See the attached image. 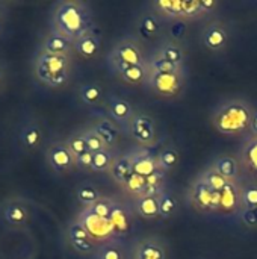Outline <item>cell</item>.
<instances>
[{
    "instance_id": "2",
    "label": "cell",
    "mask_w": 257,
    "mask_h": 259,
    "mask_svg": "<svg viewBox=\"0 0 257 259\" xmlns=\"http://www.w3.org/2000/svg\"><path fill=\"white\" fill-rule=\"evenodd\" d=\"M253 109L254 106L241 97L224 100L215 108L212 114V124L221 135L248 137Z\"/></svg>"
},
{
    "instance_id": "37",
    "label": "cell",
    "mask_w": 257,
    "mask_h": 259,
    "mask_svg": "<svg viewBox=\"0 0 257 259\" xmlns=\"http://www.w3.org/2000/svg\"><path fill=\"white\" fill-rule=\"evenodd\" d=\"M121 187H123L129 194H132V196H135V197L138 199V197L144 196V191H145V178L132 173V175L129 176V179H127Z\"/></svg>"
},
{
    "instance_id": "19",
    "label": "cell",
    "mask_w": 257,
    "mask_h": 259,
    "mask_svg": "<svg viewBox=\"0 0 257 259\" xmlns=\"http://www.w3.org/2000/svg\"><path fill=\"white\" fill-rule=\"evenodd\" d=\"M91 127L98 134V137L103 140L106 149H114L117 144H118V140H120V129H118V124L114 123L109 117H101L98 120H95Z\"/></svg>"
},
{
    "instance_id": "15",
    "label": "cell",
    "mask_w": 257,
    "mask_h": 259,
    "mask_svg": "<svg viewBox=\"0 0 257 259\" xmlns=\"http://www.w3.org/2000/svg\"><path fill=\"white\" fill-rule=\"evenodd\" d=\"M106 112L114 123L124 126H127L135 115L132 103L120 96H109L106 99Z\"/></svg>"
},
{
    "instance_id": "7",
    "label": "cell",
    "mask_w": 257,
    "mask_h": 259,
    "mask_svg": "<svg viewBox=\"0 0 257 259\" xmlns=\"http://www.w3.org/2000/svg\"><path fill=\"white\" fill-rule=\"evenodd\" d=\"M45 162L56 175H68L76 170V156L65 141H53L45 147Z\"/></svg>"
},
{
    "instance_id": "22",
    "label": "cell",
    "mask_w": 257,
    "mask_h": 259,
    "mask_svg": "<svg viewBox=\"0 0 257 259\" xmlns=\"http://www.w3.org/2000/svg\"><path fill=\"white\" fill-rule=\"evenodd\" d=\"M127 85H144L147 83L148 68L147 65H118L112 70Z\"/></svg>"
},
{
    "instance_id": "35",
    "label": "cell",
    "mask_w": 257,
    "mask_h": 259,
    "mask_svg": "<svg viewBox=\"0 0 257 259\" xmlns=\"http://www.w3.org/2000/svg\"><path fill=\"white\" fill-rule=\"evenodd\" d=\"M241 209H257V184H241Z\"/></svg>"
},
{
    "instance_id": "12",
    "label": "cell",
    "mask_w": 257,
    "mask_h": 259,
    "mask_svg": "<svg viewBox=\"0 0 257 259\" xmlns=\"http://www.w3.org/2000/svg\"><path fill=\"white\" fill-rule=\"evenodd\" d=\"M212 197L214 191L198 175L188 190V200L191 206L198 212H212Z\"/></svg>"
},
{
    "instance_id": "23",
    "label": "cell",
    "mask_w": 257,
    "mask_h": 259,
    "mask_svg": "<svg viewBox=\"0 0 257 259\" xmlns=\"http://www.w3.org/2000/svg\"><path fill=\"white\" fill-rule=\"evenodd\" d=\"M155 55L179 65V67H185L186 62V50L183 49L182 44H179L177 41L168 39L159 44V47L156 49Z\"/></svg>"
},
{
    "instance_id": "8",
    "label": "cell",
    "mask_w": 257,
    "mask_h": 259,
    "mask_svg": "<svg viewBox=\"0 0 257 259\" xmlns=\"http://www.w3.org/2000/svg\"><path fill=\"white\" fill-rule=\"evenodd\" d=\"M2 220L9 228H24L32 220L30 203L23 197H11L2 205Z\"/></svg>"
},
{
    "instance_id": "18",
    "label": "cell",
    "mask_w": 257,
    "mask_h": 259,
    "mask_svg": "<svg viewBox=\"0 0 257 259\" xmlns=\"http://www.w3.org/2000/svg\"><path fill=\"white\" fill-rule=\"evenodd\" d=\"M38 52H42L47 55H56V56H67V58H73L74 55L73 44L64 36L52 33V32L41 41Z\"/></svg>"
},
{
    "instance_id": "4",
    "label": "cell",
    "mask_w": 257,
    "mask_h": 259,
    "mask_svg": "<svg viewBox=\"0 0 257 259\" xmlns=\"http://www.w3.org/2000/svg\"><path fill=\"white\" fill-rule=\"evenodd\" d=\"M155 12L159 17L170 20H194L200 18L215 8L218 2L215 0H156L151 3Z\"/></svg>"
},
{
    "instance_id": "43",
    "label": "cell",
    "mask_w": 257,
    "mask_h": 259,
    "mask_svg": "<svg viewBox=\"0 0 257 259\" xmlns=\"http://www.w3.org/2000/svg\"><path fill=\"white\" fill-rule=\"evenodd\" d=\"M239 217L248 229L257 228V209H241Z\"/></svg>"
},
{
    "instance_id": "36",
    "label": "cell",
    "mask_w": 257,
    "mask_h": 259,
    "mask_svg": "<svg viewBox=\"0 0 257 259\" xmlns=\"http://www.w3.org/2000/svg\"><path fill=\"white\" fill-rule=\"evenodd\" d=\"M114 208H115V203L111 200V199H108V197H101L97 203H94L89 209H86V211H89L94 217H97V219H101V220H109L111 219V214H112V211H114Z\"/></svg>"
},
{
    "instance_id": "9",
    "label": "cell",
    "mask_w": 257,
    "mask_h": 259,
    "mask_svg": "<svg viewBox=\"0 0 257 259\" xmlns=\"http://www.w3.org/2000/svg\"><path fill=\"white\" fill-rule=\"evenodd\" d=\"M129 135L139 144V147H150L156 138V121L147 114H135L126 126Z\"/></svg>"
},
{
    "instance_id": "29",
    "label": "cell",
    "mask_w": 257,
    "mask_h": 259,
    "mask_svg": "<svg viewBox=\"0 0 257 259\" xmlns=\"http://www.w3.org/2000/svg\"><path fill=\"white\" fill-rule=\"evenodd\" d=\"M101 193L94 185H80L76 190V199L83 209H89L94 203L101 199Z\"/></svg>"
},
{
    "instance_id": "1",
    "label": "cell",
    "mask_w": 257,
    "mask_h": 259,
    "mask_svg": "<svg viewBox=\"0 0 257 259\" xmlns=\"http://www.w3.org/2000/svg\"><path fill=\"white\" fill-rule=\"evenodd\" d=\"M94 14L88 3L79 0H62L50 11V30L74 44L82 35L94 27Z\"/></svg>"
},
{
    "instance_id": "5",
    "label": "cell",
    "mask_w": 257,
    "mask_h": 259,
    "mask_svg": "<svg viewBox=\"0 0 257 259\" xmlns=\"http://www.w3.org/2000/svg\"><path fill=\"white\" fill-rule=\"evenodd\" d=\"M156 96L164 99L179 97L186 87V70L174 73L148 71L145 83Z\"/></svg>"
},
{
    "instance_id": "31",
    "label": "cell",
    "mask_w": 257,
    "mask_h": 259,
    "mask_svg": "<svg viewBox=\"0 0 257 259\" xmlns=\"http://www.w3.org/2000/svg\"><path fill=\"white\" fill-rule=\"evenodd\" d=\"M159 209H161V219L170 220L179 209V202H177L176 196L165 190L159 196Z\"/></svg>"
},
{
    "instance_id": "26",
    "label": "cell",
    "mask_w": 257,
    "mask_h": 259,
    "mask_svg": "<svg viewBox=\"0 0 257 259\" xmlns=\"http://www.w3.org/2000/svg\"><path fill=\"white\" fill-rule=\"evenodd\" d=\"M77 96L80 99V102L86 106H97L103 102L105 99V91L101 88V85L98 83H83L79 91Z\"/></svg>"
},
{
    "instance_id": "25",
    "label": "cell",
    "mask_w": 257,
    "mask_h": 259,
    "mask_svg": "<svg viewBox=\"0 0 257 259\" xmlns=\"http://www.w3.org/2000/svg\"><path fill=\"white\" fill-rule=\"evenodd\" d=\"M132 173H133V168H132L130 153L127 152L124 155H117V158L109 170V175L114 179V182H117L118 185H123Z\"/></svg>"
},
{
    "instance_id": "38",
    "label": "cell",
    "mask_w": 257,
    "mask_h": 259,
    "mask_svg": "<svg viewBox=\"0 0 257 259\" xmlns=\"http://www.w3.org/2000/svg\"><path fill=\"white\" fill-rule=\"evenodd\" d=\"M65 143H67V146L70 147V150L73 152V155H74L76 158L80 156L82 153L88 152V146H86V141H85V137H83L82 131L71 134V135L65 140Z\"/></svg>"
},
{
    "instance_id": "16",
    "label": "cell",
    "mask_w": 257,
    "mask_h": 259,
    "mask_svg": "<svg viewBox=\"0 0 257 259\" xmlns=\"http://www.w3.org/2000/svg\"><path fill=\"white\" fill-rule=\"evenodd\" d=\"M132 158V168L133 173L142 178H148L159 168L158 156L148 152V147H138L129 152Z\"/></svg>"
},
{
    "instance_id": "41",
    "label": "cell",
    "mask_w": 257,
    "mask_h": 259,
    "mask_svg": "<svg viewBox=\"0 0 257 259\" xmlns=\"http://www.w3.org/2000/svg\"><path fill=\"white\" fill-rule=\"evenodd\" d=\"M70 246L80 255H95L98 246L94 240H68Z\"/></svg>"
},
{
    "instance_id": "42",
    "label": "cell",
    "mask_w": 257,
    "mask_h": 259,
    "mask_svg": "<svg viewBox=\"0 0 257 259\" xmlns=\"http://www.w3.org/2000/svg\"><path fill=\"white\" fill-rule=\"evenodd\" d=\"M92 158L94 153L92 152H85L80 156L76 158V168L83 170V171H92Z\"/></svg>"
},
{
    "instance_id": "33",
    "label": "cell",
    "mask_w": 257,
    "mask_h": 259,
    "mask_svg": "<svg viewBox=\"0 0 257 259\" xmlns=\"http://www.w3.org/2000/svg\"><path fill=\"white\" fill-rule=\"evenodd\" d=\"M147 68L148 71H159V73H174V71H185V67H179L158 55L153 53L151 58L147 59Z\"/></svg>"
},
{
    "instance_id": "46",
    "label": "cell",
    "mask_w": 257,
    "mask_h": 259,
    "mask_svg": "<svg viewBox=\"0 0 257 259\" xmlns=\"http://www.w3.org/2000/svg\"><path fill=\"white\" fill-rule=\"evenodd\" d=\"M248 135H254L257 137V108L253 109V115H251V121H250V132Z\"/></svg>"
},
{
    "instance_id": "32",
    "label": "cell",
    "mask_w": 257,
    "mask_h": 259,
    "mask_svg": "<svg viewBox=\"0 0 257 259\" xmlns=\"http://www.w3.org/2000/svg\"><path fill=\"white\" fill-rule=\"evenodd\" d=\"M158 162H159V168L168 173L177 167V164L180 162V155L176 147H165L158 155Z\"/></svg>"
},
{
    "instance_id": "28",
    "label": "cell",
    "mask_w": 257,
    "mask_h": 259,
    "mask_svg": "<svg viewBox=\"0 0 257 259\" xmlns=\"http://www.w3.org/2000/svg\"><path fill=\"white\" fill-rule=\"evenodd\" d=\"M139 32L147 38H155L161 32V20L156 12H145L141 15L138 23Z\"/></svg>"
},
{
    "instance_id": "10",
    "label": "cell",
    "mask_w": 257,
    "mask_h": 259,
    "mask_svg": "<svg viewBox=\"0 0 257 259\" xmlns=\"http://www.w3.org/2000/svg\"><path fill=\"white\" fill-rule=\"evenodd\" d=\"M229 38H230L229 29L220 20L209 21L201 32V42L211 52L224 50L229 44Z\"/></svg>"
},
{
    "instance_id": "45",
    "label": "cell",
    "mask_w": 257,
    "mask_h": 259,
    "mask_svg": "<svg viewBox=\"0 0 257 259\" xmlns=\"http://www.w3.org/2000/svg\"><path fill=\"white\" fill-rule=\"evenodd\" d=\"M8 80H9V74H8V68L3 62H0V94L6 90L8 87Z\"/></svg>"
},
{
    "instance_id": "34",
    "label": "cell",
    "mask_w": 257,
    "mask_h": 259,
    "mask_svg": "<svg viewBox=\"0 0 257 259\" xmlns=\"http://www.w3.org/2000/svg\"><path fill=\"white\" fill-rule=\"evenodd\" d=\"M200 176H201V179L209 185V188L211 190H214V191H223V188L227 185V179H224L215 168H214V165L212 164H209V167H206L201 173H200Z\"/></svg>"
},
{
    "instance_id": "13",
    "label": "cell",
    "mask_w": 257,
    "mask_h": 259,
    "mask_svg": "<svg viewBox=\"0 0 257 259\" xmlns=\"http://www.w3.org/2000/svg\"><path fill=\"white\" fill-rule=\"evenodd\" d=\"M239 165L251 178V182L257 184V137L248 135L244 138V143L238 153Z\"/></svg>"
},
{
    "instance_id": "44",
    "label": "cell",
    "mask_w": 257,
    "mask_h": 259,
    "mask_svg": "<svg viewBox=\"0 0 257 259\" xmlns=\"http://www.w3.org/2000/svg\"><path fill=\"white\" fill-rule=\"evenodd\" d=\"M6 24H8V9L6 3H0V39L3 38L6 32Z\"/></svg>"
},
{
    "instance_id": "40",
    "label": "cell",
    "mask_w": 257,
    "mask_h": 259,
    "mask_svg": "<svg viewBox=\"0 0 257 259\" xmlns=\"http://www.w3.org/2000/svg\"><path fill=\"white\" fill-rule=\"evenodd\" d=\"M94 259H124V255H123V250L120 247H117L115 244L105 243V244L98 246Z\"/></svg>"
},
{
    "instance_id": "20",
    "label": "cell",
    "mask_w": 257,
    "mask_h": 259,
    "mask_svg": "<svg viewBox=\"0 0 257 259\" xmlns=\"http://www.w3.org/2000/svg\"><path fill=\"white\" fill-rule=\"evenodd\" d=\"M241 211V182L229 181L221 191V211L220 212H235Z\"/></svg>"
},
{
    "instance_id": "24",
    "label": "cell",
    "mask_w": 257,
    "mask_h": 259,
    "mask_svg": "<svg viewBox=\"0 0 257 259\" xmlns=\"http://www.w3.org/2000/svg\"><path fill=\"white\" fill-rule=\"evenodd\" d=\"M135 211L139 217L145 220L161 219L159 209V196H141L135 199Z\"/></svg>"
},
{
    "instance_id": "14",
    "label": "cell",
    "mask_w": 257,
    "mask_h": 259,
    "mask_svg": "<svg viewBox=\"0 0 257 259\" xmlns=\"http://www.w3.org/2000/svg\"><path fill=\"white\" fill-rule=\"evenodd\" d=\"M73 49H74L76 55H79L80 58H83L86 61L97 58L101 50V36H100L97 27L94 26L91 30H88L85 35H82L73 44Z\"/></svg>"
},
{
    "instance_id": "6",
    "label": "cell",
    "mask_w": 257,
    "mask_h": 259,
    "mask_svg": "<svg viewBox=\"0 0 257 259\" xmlns=\"http://www.w3.org/2000/svg\"><path fill=\"white\" fill-rule=\"evenodd\" d=\"M108 65L111 70L118 65H147V58L138 41L123 38L108 53Z\"/></svg>"
},
{
    "instance_id": "30",
    "label": "cell",
    "mask_w": 257,
    "mask_h": 259,
    "mask_svg": "<svg viewBox=\"0 0 257 259\" xmlns=\"http://www.w3.org/2000/svg\"><path fill=\"white\" fill-rule=\"evenodd\" d=\"M117 155L111 149H103L94 153L92 158V171L94 173H109Z\"/></svg>"
},
{
    "instance_id": "11",
    "label": "cell",
    "mask_w": 257,
    "mask_h": 259,
    "mask_svg": "<svg viewBox=\"0 0 257 259\" xmlns=\"http://www.w3.org/2000/svg\"><path fill=\"white\" fill-rule=\"evenodd\" d=\"M45 141L44 129L36 120H27L21 124L20 132H18V143L23 147V150L33 153L42 149Z\"/></svg>"
},
{
    "instance_id": "39",
    "label": "cell",
    "mask_w": 257,
    "mask_h": 259,
    "mask_svg": "<svg viewBox=\"0 0 257 259\" xmlns=\"http://www.w3.org/2000/svg\"><path fill=\"white\" fill-rule=\"evenodd\" d=\"M82 134H83V137H85V141H86V146H88V150H89V152L97 153V152L106 149L103 140L98 137V134H97L91 126L82 129Z\"/></svg>"
},
{
    "instance_id": "21",
    "label": "cell",
    "mask_w": 257,
    "mask_h": 259,
    "mask_svg": "<svg viewBox=\"0 0 257 259\" xmlns=\"http://www.w3.org/2000/svg\"><path fill=\"white\" fill-rule=\"evenodd\" d=\"M212 165L227 181H239V178H241L239 161L232 153H221V155H218L214 159Z\"/></svg>"
},
{
    "instance_id": "17",
    "label": "cell",
    "mask_w": 257,
    "mask_h": 259,
    "mask_svg": "<svg viewBox=\"0 0 257 259\" xmlns=\"http://www.w3.org/2000/svg\"><path fill=\"white\" fill-rule=\"evenodd\" d=\"M133 259H167V247L158 237H144L135 244Z\"/></svg>"
},
{
    "instance_id": "3",
    "label": "cell",
    "mask_w": 257,
    "mask_h": 259,
    "mask_svg": "<svg viewBox=\"0 0 257 259\" xmlns=\"http://www.w3.org/2000/svg\"><path fill=\"white\" fill-rule=\"evenodd\" d=\"M73 73V58L38 52L33 59V74L38 82L48 88H62Z\"/></svg>"
},
{
    "instance_id": "27",
    "label": "cell",
    "mask_w": 257,
    "mask_h": 259,
    "mask_svg": "<svg viewBox=\"0 0 257 259\" xmlns=\"http://www.w3.org/2000/svg\"><path fill=\"white\" fill-rule=\"evenodd\" d=\"M165 184H167V171H164L162 168H158L155 173L145 178L144 196H161L167 190Z\"/></svg>"
}]
</instances>
